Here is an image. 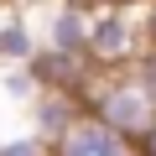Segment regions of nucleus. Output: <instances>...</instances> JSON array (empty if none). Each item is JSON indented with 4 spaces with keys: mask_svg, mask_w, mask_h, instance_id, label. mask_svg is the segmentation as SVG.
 Here are the masks:
<instances>
[{
    "mask_svg": "<svg viewBox=\"0 0 156 156\" xmlns=\"http://www.w3.org/2000/svg\"><path fill=\"white\" fill-rule=\"evenodd\" d=\"M83 104H89V115H94V120H104L109 130H120V135H125V140H135V146H140V140L151 135V125H156V99L140 89L135 68L94 73V83H89Z\"/></svg>",
    "mask_w": 156,
    "mask_h": 156,
    "instance_id": "obj_1",
    "label": "nucleus"
},
{
    "mask_svg": "<svg viewBox=\"0 0 156 156\" xmlns=\"http://www.w3.org/2000/svg\"><path fill=\"white\" fill-rule=\"evenodd\" d=\"M146 47H151L146 11H130V5H99L94 11V21H89V62L99 73L135 68Z\"/></svg>",
    "mask_w": 156,
    "mask_h": 156,
    "instance_id": "obj_2",
    "label": "nucleus"
},
{
    "mask_svg": "<svg viewBox=\"0 0 156 156\" xmlns=\"http://www.w3.org/2000/svg\"><path fill=\"white\" fill-rule=\"evenodd\" d=\"M52 151H57V156H140L135 140H125L120 130H109V125L94 120V115H83V120H78Z\"/></svg>",
    "mask_w": 156,
    "mask_h": 156,
    "instance_id": "obj_3",
    "label": "nucleus"
},
{
    "mask_svg": "<svg viewBox=\"0 0 156 156\" xmlns=\"http://www.w3.org/2000/svg\"><path fill=\"white\" fill-rule=\"evenodd\" d=\"M89 115V104L83 99H78V94H68V89H42L37 99H31V120H37V135L42 140H62L78 120H83Z\"/></svg>",
    "mask_w": 156,
    "mask_h": 156,
    "instance_id": "obj_4",
    "label": "nucleus"
},
{
    "mask_svg": "<svg viewBox=\"0 0 156 156\" xmlns=\"http://www.w3.org/2000/svg\"><path fill=\"white\" fill-rule=\"evenodd\" d=\"M89 21H94V11L52 5V16H47V47L52 52H73V57H89Z\"/></svg>",
    "mask_w": 156,
    "mask_h": 156,
    "instance_id": "obj_5",
    "label": "nucleus"
},
{
    "mask_svg": "<svg viewBox=\"0 0 156 156\" xmlns=\"http://www.w3.org/2000/svg\"><path fill=\"white\" fill-rule=\"evenodd\" d=\"M37 52H42V47L31 42L26 16H16V11H11L5 21H0V62H5V68H11V62H37Z\"/></svg>",
    "mask_w": 156,
    "mask_h": 156,
    "instance_id": "obj_6",
    "label": "nucleus"
},
{
    "mask_svg": "<svg viewBox=\"0 0 156 156\" xmlns=\"http://www.w3.org/2000/svg\"><path fill=\"white\" fill-rule=\"evenodd\" d=\"M0 156H57V151H52V140H42L37 130H26V135L0 140Z\"/></svg>",
    "mask_w": 156,
    "mask_h": 156,
    "instance_id": "obj_7",
    "label": "nucleus"
},
{
    "mask_svg": "<svg viewBox=\"0 0 156 156\" xmlns=\"http://www.w3.org/2000/svg\"><path fill=\"white\" fill-rule=\"evenodd\" d=\"M135 78H140V89L156 99V47H146V52H140V62H135Z\"/></svg>",
    "mask_w": 156,
    "mask_h": 156,
    "instance_id": "obj_8",
    "label": "nucleus"
},
{
    "mask_svg": "<svg viewBox=\"0 0 156 156\" xmlns=\"http://www.w3.org/2000/svg\"><path fill=\"white\" fill-rule=\"evenodd\" d=\"M57 5H73V11H99V5H109V0H57Z\"/></svg>",
    "mask_w": 156,
    "mask_h": 156,
    "instance_id": "obj_9",
    "label": "nucleus"
},
{
    "mask_svg": "<svg viewBox=\"0 0 156 156\" xmlns=\"http://www.w3.org/2000/svg\"><path fill=\"white\" fill-rule=\"evenodd\" d=\"M146 37H151V47H156V5H146Z\"/></svg>",
    "mask_w": 156,
    "mask_h": 156,
    "instance_id": "obj_10",
    "label": "nucleus"
},
{
    "mask_svg": "<svg viewBox=\"0 0 156 156\" xmlns=\"http://www.w3.org/2000/svg\"><path fill=\"white\" fill-rule=\"evenodd\" d=\"M140 156H156V125H151V135L140 140Z\"/></svg>",
    "mask_w": 156,
    "mask_h": 156,
    "instance_id": "obj_11",
    "label": "nucleus"
}]
</instances>
